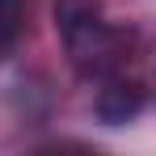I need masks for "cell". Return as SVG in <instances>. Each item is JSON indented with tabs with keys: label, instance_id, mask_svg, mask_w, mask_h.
Returning <instances> with one entry per match:
<instances>
[{
	"label": "cell",
	"instance_id": "6da1fadb",
	"mask_svg": "<svg viewBox=\"0 0 156 156\" xmlns=\"http://www.w3.org/2000/svg\"><path fill=\"white\" fill-rule=\"evenodd\" d=\"M55 30L63 38V55L72 72L93 84L122 72L135 47V34L105 17L101 0H55Z\"/></svg>",
	"mask_w": 156,
	"mask_h": 156
},
{
	"label": "cell",
	"instance_id": "7a4b0ae2",
	"mask_svg": "<svg viewBox=\"0 0 156 156\" xmlns=\"http://www.w3.org/2000/svg\"><path fill=\"white\" fill-rule=\"evenodd\" d=\"M101 89H97V118L110 122V127H122L131 122L139 110H144V84L127 72H114V76L97 80Z\"/></svg>",
	"mask_w": 156,
	"mask_h": 156
},
{
	"label": "cell",
	"instance_id": "3957f363",
	"mask_svg": "<svg viewBox=\"0 0 156 156\" xmlns=\"http://www.w3.org/2000/svg\"><path fill=\"white\" fill-rule=\"evenodd\" d=\"M26 34V0H0V63L17 51Z\"/></svg>",
	"mask_w": 156,
	"mask_h": 156
}]
</instances>
